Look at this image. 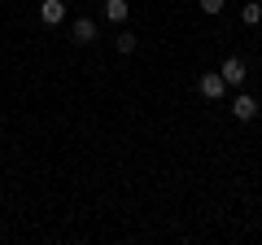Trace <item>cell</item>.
<instances>
[{
    "label": "cell",
    "instance_id": "obj_7",
    "mask_svg": "<svg viewBox=\"0 0 262 245\" xmlns=\"http://www.w3.org/2000/svg\"><path fill=\"white\" fill-rule=\"evenodd\" d=\"M114 48H118L122 57H127V53H136V35H131V31H122V35L114 39Z\"/></svg>",
    "mask_w": 262,
    "mask_h": 245
},
{
    "label": "cell",
    "instance_id": "obj_5",
    "mask_svg": "<svg viewBox=\"0 0 262 245\" xmlns=\"http://www.w3.org/2000/svg\"><path fill=\"white\" fill-rule=\"evenodd\" d=\"M70 39H75V44H92V39H96V22H92V18H75Z\"/></svg>",
    "mask_w": 262,
    "mask_h": 245
},
{
    "label": "cell",
    "instance_id": "obj_9",
    "mask_svg": "<svg viewBox=\"0 0 262 245\" xmlns=\"http://www.w3.org/2000/svg\"><path fill=\"white\" fill-rule=\"evenodd\" d=\"M223 5H227V0H201V13L214 18V13H223Z\"/></svg>",
    "mask_w": 262,
    "mask_h": 245
},
{
    "label": "cell",
    "instance_id": "obj_6",
    "mask_svg": "<svg viewBox=\"0 0 262 245\" xmlns=\"http://www.w3.org/2000/svg\"><path fill=\"white\" fill-rule=\"evenodd\" d=\"M127 13H131L127 0H105V18L110 22H127Z\"/></svg>",
    "mask_w": 262,
    "mask_h": 245
},
{
    "label": "cell",
    "instance_id": "obj_1",
    "mask_svg": "<svg viewBox=\"0 0 262 245\" xmlns=\"http://www.w3.org/2000/svg\"><path fill=\"white\" fill-rule=\"evenodd\" d=\"M196 92L206 96V101H219V96L227 92V79L219 75V70H214V75H201V84H196Z\"/></svg>",
    "mask_w": 262,
    "mask_h": 245
},
{
    "label": "cell",
    "instance_id": "obj_8",
    "mask_svg": "<svg viewBox=\"0 0 262 245\" xmlns=\"http://www.w3.org/2000/svg\"><path fill=\"white\" fill-rule=\"evenodd\" d=\"M241 18L249 22V27H258V22H262V5H245V9H241Z\"/></svg>",
    "mask_w": 262,
    "mask_h": 245
},
{
    "label": "cell",
    "instance_id": "obj_4",
    "mask_svg": "<svg viewBox=\"0 0 262 245\" xmlns=\"http://www.w3.org/2000/svg\"><path fill=\"white\" fill-rule=\"evenodd\" d=\"M232 114H236V122H253V118H258V101H253V96H236Z\"/></svg>",
    "mask_w": 262,
    "mask_h": 245
},
{
    "label": "cell",
    "instance_id": "obj_2",
    "mask_svg": "<svg viewBox=\"0 0 262 245\" xmlns=\"http://www.w3.org/2000/svg\"><path fill=\"white\" fill-rule=\"evenodd\" d=\"M219 75H223V79H227V84H236V88H241V84H245V79H249V66H245L241 57H227L223 66H219Z\"/></svg>",
    "mask_w": 262,
    "mask_h": 245
},
{
    "label": "cell",
    "instance_id": "obj_3",
    "mask_svg": "<svg viewBox=\"0 0 262 245\" xmlns=\"http://www.w3.org/2000/svg\"><path fill=\"white\" fill-rule=\"evenodd\" d=\"M61 18H66L61 0H39V22H44V27H61Z\"/></svg>",
    "mask_w": 262,
    "mask_h": 245
}]
</instances>
